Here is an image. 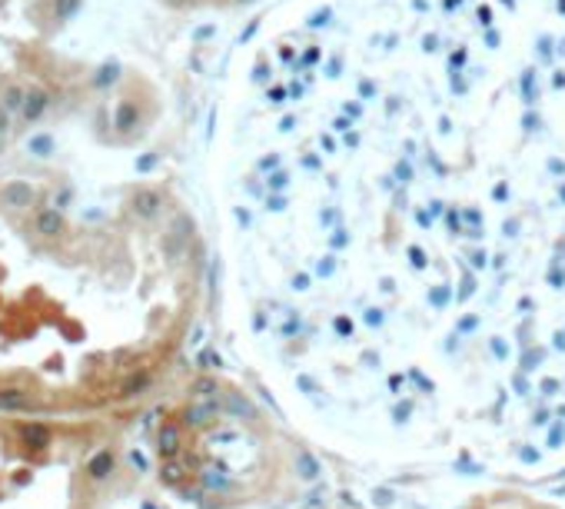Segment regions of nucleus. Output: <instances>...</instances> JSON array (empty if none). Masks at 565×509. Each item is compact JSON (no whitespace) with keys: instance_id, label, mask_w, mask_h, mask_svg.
<instances>
[{"instance_id":"obj_5","label":"nucleus","mask_w":565,"mask_h":509,"mask_svg":"<svg viewBox=\"0 0 565 509\" xmlns=\"http://www.w3.org/2000/svg\"><path fill=\"white\" fill-rule=\"evenodd\" d=\"M24 103H27V93L20 87L7 90V110H24Z\"/></svg>"},{"instance_id":"obj_4","label":"nucleus","mask_w":565,"mask_h":509,"mask_svg":"<svg viewBox=\"0 0 565 509\" xmlns=\"http://www.w3.org/2000/svg\"><path fill=\"white\" fill-rule=\"evenodd\" d=\"M44 110H47V93H40V90L37 93H27V103H24V110H20L24 120H37Z\"/></svg>"},{"instance_id":"obj_6","label":"nucleus","mask_w":565,"mask_h":509,"mask_svg":"<svg viewBox=\"0 0 565 509\" xmlns=\"http://www.w3.org/2000/svg\"><path fill=\"white\" fill-rule=\"evenodd\" d=\"M77 7H80V0H57V17L60 20H67V17H74Z\"/></svg>"},{"instance_id":"obj_1","label":"nucleus","mask_w":565,"mask_h":509,"mask_svg":"<svg viewBox=\"0 0 565 509\" xmlns=\"http://www.w3.org/2000/svg\"><path fill=\"white\" fill-rule=\"evenodd\" d=\"M4 200L11 206H27V204H34V187H27V183H11L7 190H4Z\"/></svg>"},{"instance_id":"obj_7","label":"nucleus","mask_w":565,"mask_h":509,"mask_svg":"<svg viewBox=\"0 0 565 509\" xmlns=\"http://www.w3.org/2000/svg\"><path fill=\"white\" fill-rule=\"evenodd\" d=\"M113 77H117V67H103V70H100V77H97V84H100V87H103V84H110Z\"/></svg>"},{"instance_id":"obj_8","label":"nucleus","mask_w":565,"mask_h":509,"mask_svg":"<svg viewBox=\"0 0 565 509\" xmlns=\"http://www.w3.org/2000/svg\"><path fill=\"white\" fill-rule=\"evenodd\" d=\"M30 147H34L37 153H44V150H51V140H47V137H37V140L30 143Z\"/></svg>"},{"instance_id":"obj_2","label":"nucleus","mask_w":565,"mask_h":509,"mask_svg":"<svg viewBox=\"0 0 565 509\" xmlns=\"http://www.w3.org/2000/svg\"><path fill=\"white\" fill-rule=\"evenodd\" d=\"M37 230L40 233H47V237H57V233H63V217L57 213V210H40Z\"/></svg>"},{"instance_id":"obj_9","label":"nucleus","mask_w":565,"mask_h":509,"mask_svg":"<svg viewBox=\"0 0 565 509\" xmlns=\"http://www.w3.org/2000/svg\"><path fill=\"white\" fill-rule=\"evenodd\" d=\"M4 130H7V114L0 110V133H4Z\"/></svg>"},{"instance_id":"obj_3","label":"nucleus","mask_w":565,"mask_h":509,"mask_svg":"<svg viewBox=\"0 0 565 509\" xmlns=\"http://www.w3.org/2000/svg\"><path fill=\"white\" fill-rule=\"evenodd\" d=\"M0 409H30V396L20 390H0Z\"/></svg>"}]
</instances>
